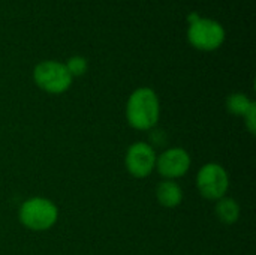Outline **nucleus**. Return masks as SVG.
<instances>
[{"mask_svg": "<svg viewBox=\"0 0 256 255\" xmlns=\"http://www.w3.org/2000/svg\"><path fill=\"white\" fill-rule=\"evenodd\" d=\"M160 99L154 89L141 86L128 96L124 117L132 129L140 132H148L154 129L160 120Z\"/></svg>", "mask_w": 256, "mask_h": 255, "instance_id": "1", "label": "nucleus"}, {"mask_svg": "<svg viewBox=\"0 0 256 255\" xmlns=\"http://www.w3.org/2000/svg\"><path fill=\"white\" fill-rule=\"evenodd\" d=\"M195 186L202 198L216 203L218 200L226 197L230 191V173L219 162H207L196 171Z\"/></svg>", "mask_w": 256, "mask_h": 255, "instance_id": "5", "label": "nucleus"}, {"mask_svg": "<svg viewBox=\"0 0 256 255\" xmlns=\"http://www.w3.org/2000/svg\"><path fill=\"white\" fill-rule=\"evenodd\" d=\"M244 120V128L248 129V132L250 135H255L256 132V105L243 117Z\"/></svg>", "mask_w": 256, "mask_h": 255, "instance_id": "12", "label": "nucleus"}, {"mask_svg": "<svg viewBox=\"0 0 256 255\" xmlns=\"http://www.w3.org/2000/svg\"><path fill=\"white\" fill-rule=\"evenodd\" d=\"M256 105V102L246 93L243 92H234L231 95L226 96V101H225V107H226V111L232 116H237V117H244Z\"/></svg>", "mask_w": 256, "mask_h": 255, "instance_id": "10", "label": "nucleus"}, {"mask_svg": "<svg viewBox=\"0 0 256 255\" xmlns=\"http://www.w3.org/2000/svg\"><path fill=\"white\" fill-rule=\"evenodd\" d=\"M18 221L28 231L44 233L57 224L58 207L46 197H30L20 204Z\"/></svg>", "mask_w": 256, "mask_h": 255, "instance_id": "3", "label": "nucleus"}, {"mask_svg": "<svg viewBox=\"0 0 256 255\" xmlns=\"http://www.w3.org/2000/svg\"><path fill=\"white\" fill-rule=\"evenodd\" d=\"M64 65L72 78L82 77L88 69V62L84 56H72L64 62Z\"/></svg>", "mask_w": 256, "mask_h": 255, "instance_id": "11", "label": "nucleus"}, {"mask_svg": "<svg viewBox=\"0 0 256 255\" xmlns=\"http://www.w3.org/2000/svg\"><path fill=\"white\" fill-rule=\"evenodd\" d=\"M156 149L148 141L132 143L124 153V168L135 179H146L154 173Z\"/></svg>", "mask_w": 256, "mask_h": 255, "instance_id": "6", "label": "nucleus"}, {"mask_svg": "<svg viewBox=\"0 0 256 255\" xmlns=\"http://www.w3.org/2000/svg\"><path fill=\"white\" fill-rule=\"evenodd\" d=\"M33 83L38 89L48 95H63L66 93L74 78L66 69V65L58 60H42L39 62L32 72Z\"/></svg>", "mask_w": 256, "mask_h": 255, "instance_id": "4", "label": "nucleus"}, {"mask_svg": "<svg viewBox=\"0 0 256 255\" xmlns=\"http://www.w3.org/2000/svg\"><path fill=\"white\" fill-rule=\"evenodd\" d=\"M190 167H192L190 153L180 146H172L158 153L154 171L162 179L177 180L184 177L189 173Z\"/></svg>", "mask_w": 256, "mask_h": 255, "instance_id": "7", "label": "nucleus"}, {"mask_svg": "<svg viewBox=\"0 0 256 255\" xmlns=\"http://www.w3.org/2000/svg\"><path fill=\"white\" fill-rule=\"evenodd\" d=\"M188 42L198 51H216L226 39L225 27L214 18H207L201 17L198 12H190L188 15Z\"/></svg>", "mask_w": 256, "mask_h": 255, "instance_id": "2", "label": "nucleus"}, {"mask_svg": "<svg viewBox=\"0 0 256 255\" xmlns=\"http://www.w3.org/2000/svg\"><path fill=\"white\" fill-rule=\"evenodd\" d=\"M154 195H156V201L165 209H176L184 200L183 188L180 186V183L177 180L162 179L156 185Z\"/></svg>", "mask_w": 256, "mask_h": 255, "instance_id": "8", "label": "nucleus"}, {"mask_svg": "<svg viewBox=\"0 0 256 255\" xmlns=\"http://www.w3.org/2000/svg\"><path fill=\"white\" fill-rule=\"evenodd\" d=\"M214 213H216V218L225 224V225H232L236 224L238 219H240V215H242V207L238 204L237 200L231 198V197H224L220 200L216 201L214 204Z\"/></svg>", "mask_w": 256, "mask_h": 255, "instance_id": "9", "label": "nucleus"}]
</instances>
